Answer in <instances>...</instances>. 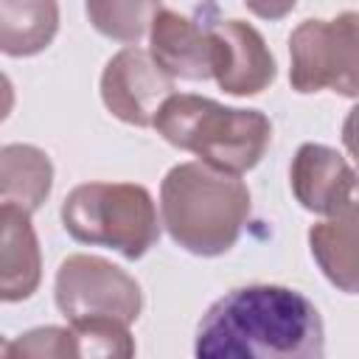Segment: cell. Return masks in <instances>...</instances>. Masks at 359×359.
Here are the masks:
<instances>
[{"instance_id":"2","label":"cell","mask_w":359,"mask_h":359,"mask_svg":"<svg viewBox=\"0 0 359 359\" xmlns=\"http://www.w3.org/2000/svg\"><path fill=\"white\" fill-rule=\"evenodd\" d=\"M160 208L163 224L180 247L196 255H219L241 233L250 213V191L238 177L185 163L165 174Z\"/></svg>"},{"instance_id":"6","label":"cell","mask_w":359,"mask_h":359,"mask_svg":"<svg viewBox=\"0 0 359 359\" xmlns=\"http://www.w3.org/2000/svg\"><path fill=\"white\" fill-rule=\"evenodd\" d=\"M56 303L70 323L109 317L126 325L140 311V289L123 269L104 258L70 255L56 275Z\"/></svg>"},{"instance_id":"14","label":"cell","mask_w":359,"mask_h":359,"mask_svg":"<svg viewBox=\"0 0 359 359\" xmlns=\"http://www.w3.org/2000/svg\"><path fill=\"white\" fill-rule=\"evenodd\" d=\"M56 31L53 3H0V45L8 56L42 50Z\"/></svg>"},{"instance_id":"13","label":"cell","mask_w":359,"mask_h":359,"mask_svg":"<svg viewBox=\"0 0 359 359\" xmlns=\"http://www.w3.org/2000/svg\"><path fill=\"white\" fill-rule=\"evenodd\" d=\"M3 205L31 213L50 191V163L34 146H6L0 154Z\"/></svg>"},{"instance_id":"17","label":"cell","mask_w":359,"mask_h":359,"mask_svg":"<svg viewBox=\"0 0 359 359\" xmlns=\"http://www.w3.org/2000/svg\"><path fill=\"white\" fill-rule=\"evenodd\" d=\"M3 359H62V328H34L3 342Z\"/></svg>"},{"instance_id":"12","label":"cell","mask_w":359,"mask_h":359,"mask_svg":"<svg viewBox=\"0 0 359 359\" xmlns=\"http://www.w3.org/2000/svg\"><path fill=\"white\" fill-rule=\"evenodd\" d=\"M3 247H0V289L3 300H22L39 283V247L28 213L11 205L0 210Z\"/></svg>"},{"instance_id":"10","label":"cell","mask_w":359,"mask_h":359,"mask_svg":"<svg viewBox=\"0 0 359 359\" xmlns=\"http://www.w3.org/2000/svg\"><path fill=\"white\" fill-rule=\"evenodd\" d=\"M309 244L328 280L359 294V177L342 208L309 230Z\"/></svg>"},{"instance_id":"3","label":"cell","mask_w":359,"mask_h":359,"mask_svg":"<svg viewBox=\"0 0 359 359\" xmlns=\"http://www.w3.org/2000/svg\"><path fill=\"white\" fill-rule=\"evenodd\" d=\"M154 129L230 177L252 168L272 137V123L258 109H230L202 95L177 93L160 107Z\"/></svg>"},{"instance_id":"9","label":"cell","mask_w":359,"mask_h":359,"mask_svg":"<svg viewBox=\"0 0 359 359\" xmlns=\"http://www.w3.org/2000/svg\"><path fill=\"white\" fill-rule=\"evenodd\" d=\"M213 36L210 28L191 22L168 8H157L151 17V59L171 79H208L213 76Z\"/></svg>"},{"instance_id":"5","label":"cell","mask_w":359,"mask_h":359,"mask_svg":"<svg viewBox=\"0 0 359 359\" xmlns=\"http://www.w3.org/2000/svg\"><path fill=\"white\" fill-rule=\"evenodd\" d=\"M289 53L297 93L328 87L339 95H359V11L300 22L289 36Z\"/></svg>"},{"instance_id":"8","label":"cell","mask_w":359,"mask_h":359,"mask_svg":"<svg viewBox=\"0 0 359 359\" xmlns=\"http://www.w3.org/2000/svg\"><path fill=\"white\" fill-rule=\"evenodd\" d=\"M213 36V76L233 95L261 93L275 79V62L255 28L241 20L208 25Z\"/></svg>"},{"instance_id":"16","label":"cell","mask_w":359,"mask_h":359,"mask_svg":"<svg viewBox=\"0 0 359 359\" xmlns=\"http://www.w3.org/2000/svg\"><path fill=\"white\" fill-rule=\"evenodd\" d=\"M160 6H118V3H90L87 6V17L93 20V25L109 36H118V39H137L143 25H146V17H154Z\"/></svg>"},{"instance_id":"15","label":"cell","mask_w":359,"mask_h":359,"mask_svg":"<svg viewBox=\"0 0 359 359\" xmlns=\"http://www.w3.org/2000/svg\"><path fill=\"white\" fill-rule=\"evenodd\" d=\"M135 342L123 323L109 317L76 320L62 328V359H132Z\"/></svg>"},{"instance_id":"1","label":"cell","mask_w":359,"mask_h":359,"mask_svg":"<svg viewBox=\"0 0 359 359\" xmlns=\"http://www.w3.org/2000/svg\"><path fill=\"white\" fill-rule=\"evenodd\" d=\"M323 317L286 286H241L219 297L196 328L194 359H323Z\"/></svg>"},{"instance_id":"18","label":"cell","mask_w":359,"mask_h":359,"mask_svg":"<svg viewBox=\"0 0 359 359\" xmlns=\"http://www.w3.org/2000/svg\"><path fill=\"white\" fill-rule=\"evenodd\" d=\"M342 140H345V149L353 154V160L359 163V104L348 112L345 118V126H342Z\"/></svg>"},{"instance_id":"7","label":"cell","mask_w":359,"mask_h":359,"mask_svg":"<svg viewBox=\"0 0 359 359\" xmlns=\"http://www.w3.org/2000/svg\"><path fill=\"white\" fill-rule=\"evenodd\" d=\"M107 109L135 126H154L160 107L174 95V81L140 48H123L101 76Z\"/></svg>"},{"instance_id":"4","label":"cell","mask_w":359,"mask_h":359,"mask_svg":"<svg viewBox=\"0 0 359 359\" xmlns=\"http://www.w3.org/2000/svg\"><path fill=\"white\" fill-rule=\"evenodd\" d=\"M65 230L84 244H104L126 258H140L160 236L157 210L143 185L87 182L62 205Z\"/></svg>"},{"instance_id":"11","label":"cell","mask_w":359,"mask_h":359,"mask_svg":"<svg viewBox=\"0 0 359 359\" xmlns=\"http://www.w3.org/2000/svg\"><path fill=\"white\" fill-rule=\"evenodd\" d=\"M356 171L328 146L306 143L292 163V188L306 210L334 216L356 185Z\"/></svg>"}]
</instances>
